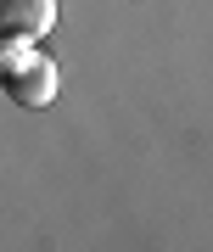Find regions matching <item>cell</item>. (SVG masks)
Listing matches in <instances>:
<instances>
[{
  "instance_id": "6da1fadb",
  "label": "cell",
  "mask_w": 213,
  "mask_h": 252,
  "mask_svg": "<svg viewBox=\"0 0 213 252\" xmlns=\"http://www.w3.org/2000/svg\"><path fill=\"white\" fill-rule=\"evenodd\" d=\"M0 73H6L11 107H28V112L51 107L56 84H62V79H56V62L34 51V39H11V34H6V45H0Z\"/></svg>"
},
{
  "instance_id": "7a4b0ae2",
  "label": "cell",
  "mask_w": 213,
  "mask_h": 252,
  "mask_svg": "<svg viewBox=\"0 0 213 252\" xmlns=\"http://www.w3.org/2000/svg\"><path fill=\"white\" fill-rule=\"evenodd\" d=\"M56 28V0H0V34L39 39Z\"/></svg>"
}]
</instances>
